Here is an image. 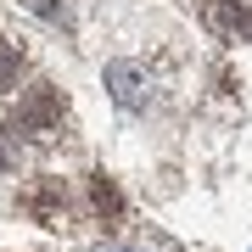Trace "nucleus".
I'll use <instances>...</instances> for the list:
<instances>
[{
  "label": "nucleus",
  "mask_w": 252,
  "mask_h": 252,
  "mask_svg": "<svg viewBox=\"0 0 252 252\" xmlns=\"http://www.w3.org/2000/svg\"><path fill=\"white\" fill-rule=\"evenodd\" d=\"M90 202L101 207V213H118V190H112L107 180H101V174H95V180H90Z\"/></svg>",
  "instance_id": "39448f33"
},
{
  "label": "nucleus",
  "mask_w": 252,
  "mask_h": 252,
  "mask_svg": "<svg viewBox=\"0 0 252 252\" xmlns=\"http://www.w3.org/2000/svg\"><path fill=\"white\" fill-rule=\"evenodd\" d=\"M207 28L219 39H247L252 34V6L247 0H207Z\"/></svg>",
  "instance_id": "f257e3e1"
},
{
  "label": "nucleus",
  "mask_w": 252,
  "mask_h": 252,
  "mask_svg": "<svg viewBox=\"0 0 252 252\" xmlns=\"http://www.w3.org/2000/svg\"><path fill=\"white\" fill-rule=\"evenodd\" d=\"M56 118H62V95L51 84H34L23 95V107H17V129H51Z\"/></svg>",
  "instance_id": "f03ea898"
},
{
  "label": "nucleus",
  "mask_w": 252,
  "mask_h": 252,
  "mask_svg": "<svg viewBox=\"0 0 252 252\" xmlns=\"http://www.w3.org/2000/svg\"><path fill=\"white\" fill-rule=\"evenodd\" d=\"M17 79H23V51L11 39H0V90H11Z\"/></svg>",
  "instance_id": "20e7f679"
},
{
  "label": "nucleus",
  "mask_w": 252,
  "mask_h": 252,
  "mask_svg": "<svg viewBox=\"0 0 252 252\" xmlns=\"http://www.w3.org/2000/svg\"><path fill=\"white\" fill-rule=\"evenodd\" d=\"M107 90L118 107H146V73L135 62H112L107 67Z\"/></svg>",
  "instance_id": "7ed1b4c3"
}]
</instances>
